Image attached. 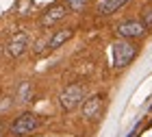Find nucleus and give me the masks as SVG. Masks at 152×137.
<instances>
[{"mask_svg":"<svg viewBox=\"0 0 152 137\" xmlns=\"http://www.w3.org/2000/svg\"><path fill=\"white\" fill-rule=\"evenodd\" d=\"M39 126V120H37V115L35 113H22L20 118L11 124V135H15V137H26V135H31L35 128Z\"/></svg>","mask_w":152,"mask_h":137,"instance_id":"nucleus-3","label":"nucleus"},{"mask_svg":"<svg viewBox=\"0 0 152 137\" xmlns=\"http://www.w3.org/2000/svg\"><path fill=\"white\" fill-rule=\"evenodd\" d=\"M31 9H33V0H20L18 2V13L20 15H26Z\"/></svg>","mask_w":152,"mask_h":137,"instance_id":"nucleus-13","label":"nucleus"},{"mask_svg":"<svg viewBox=\"0 0 152 137\" xmlns=\"http://www.w3.org/2000/svg\"><path fill=\"white\" fill-rule=\"evenodd\" d=\"M130 0H100V4H98V15H111V13L115 11H120L124 4H128Z\"/></svg>","mask_w":152,"mask_h":137,"instance_id":"nucleus-8","label":"nucleus"},{"mask_svg":"<svg viewBox=\"0 0 152 137\" xmlns=\"http://www.w3.org/2000/svg\"><path fill=\"white\" fill-rule=\"evenodd\" d=\"M87 89H85V85H78V83H74V85H67L63 92H61L59 96V105L63 111H74L78 105H83L87 98Z\"/></svg>","mask_w":152,"mask_h":137,"instance_id":"nucleus-1","label":"nucleus"},{"mask_svg":"<svg viewBox=\"0 0 152 137\" xmlns=\"http://www.w3.org/2000/svg\"><path fill=\"white\" fill-rule=\"evenodd\" d=\"M141 24L146 26L148 31L152 29V7H146V9L141 11Z\"/></svg>","mask_w":152,"mask_h":137,"instance_id":"nucleus-11","label":"nucleus"},{"mask_svg":"<svg viewBox=\"0 0 152 137\" xmlns=\"http://www.w3.org/2000/svg\"><path fill=\"white\" fill-rule=\"evenodd\" d=\"M0 137H4V126H2V122H0Z\"/></svg>","mask_w":152,"mask_h":137,"instance_id":"nucleus-15","label":"nucleus"},{"mask_svg":"<svg viewBox=\"0 0 152 137\" xmlns=\"http://www.w3.org/2000/svg\"><path fill=\"white\" fill-rule=\"evenodd\" d=\"M135 54H137V46L126 42V39H120V42L113 44V65L115 67H126L135 59Z\"/></svg>","mask_w":152,"mask_h":137,"instance_id":"nucleus-2","label":"nucleus"},{"mask_svg":"<svg viewBox=\"0 0 152 137\" xmlns=\"http://www.w3.org/2000/svg\"><path fill=\"white\" fill-rule=\"evenodd\" d=\"M67 2V9H72V11H83L87 7L89 0H65Z\"/></svg>","mask_w":152,"mask_h":137,"instance_id":"nucleus-12","label":"nucleus"},{"mask_svg":"<svg viewBox=\"0 0 152 137\" xmlns=\"http://www.w3.org/2000/svg\"><path fill=\"white\" fill-rule=\"evenodd\" d=\"M65 15H67V7L65 4H50L44 13H41L39 24L44 26V29H50V26H54L57 22H61Z\"/></svg>","mask_w":152,"mask_h":137,"instance_id":"nucleus-6","label":"nucleus"},{"mask_svg":"<svg viewBox=\"0 0 152 137\" xmlns=\"http://www.w3.org/2000/svg\"><path fill=\"white\" fill-rule=\"evenodd\" d=\"M15 98L20 105H28V102L33 100V85L28 83V81H24V83H20L18 92H15Z\"/></svg>","mask_w":152,"mask_h":137,"instance_id":"nucleus-10","label":"nucleus"},{"mask_svg":"<svg viewBox=\"0 0 152 137\" xmlns=\"http://www.w3.org/2000/svg\"><path fill=\"white\" fill-rule=\"evenodd\" d=\"M100 109H102V96H89L83 102V115L87 120H96L100 118Z\"/></svg>","mask_w":152,"mask_h":137,"instance_id":"nucleus-7","label":"nucleus"},{"mask_svg":"<svg viewBox=\"0 0 152 137\" xmlns=\"http://www.w3.org/2000/svg\"><path fill=\"white\" fill-rule=\"evenodd\" d=\"M148 33V29L141 24V20H124V22L117 26V35H120L122 39H126V42H130V39H139Z\"/></svg>","mask_w":152,"mask_h":137,"instance_id":"nucleus-5","label":"nucleus"},{"mask_svg":"<svg viewBox=\"0 0 152 137\" xmlns=\"http://www.w3.org/2000/svg\"><path fill=\"white\" fill-rule=\"evenodd\" d=\"M26 48H28V33L26 31H18V33H13L11 39L7 42L4 52H7V57L18 59V57H22V54L26 52Z\"/></svg>","mask_w":152,"mask_h":137,"instance_id":"nucleus-4","label":"nucleus"},{"mask_svg":"<svg viewBox=\"0 0 152 137\" xmlns=\"http://www.w3.org/2000/svg\"><path fill=\"white\" fill-rule=\"evenodd\" d=\"M72 35H74V31H72V29H63V31L52 33V35H50V42H48V50H54V48L63 46Z\"/></svg>","mask_w":152,"mask_h":137,"instance_id":"nucleus-9","label":"nucleus"},{"mask_svg":"<svg viewBox=\"0 0 152 137\" xmlns=\"http://www.w3.org/2000/svg\"><path fill=\"white\" fill-rule=\"evenodd\" d=\"M48 42H50V37H41L35 42V52H44L46 48H48Z\"/></svg>","mask_w":152,"mask_h":137,"instance_id":"nucleus-14","label":"nucleus"}]
</instances>
